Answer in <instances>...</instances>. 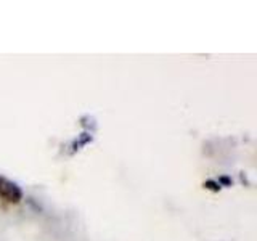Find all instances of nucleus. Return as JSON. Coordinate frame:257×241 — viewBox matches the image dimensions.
<instances>
[{
  "instance_id": "nucleus-3",
  "label": "nucleus",
  "mask_w": 257,
  "mask_h": 241,
  "mask_svg": "<svg viewBox=\"0 0 257 241\" xmlns=\"http://www.w3.org/2000/svg\"><path fill=\"white\" fill-rule=\"evenodd\" d=\"M88 142H92V134H82L79 137V140H76V143H74V147H77V150L82 147V145H85V143H88Z\"/></svg>"
},
{
  "instance_id": "nucleus-1",
  "label": "nucleus",
  "mask_w": 257,
  "mask_h": 241,
  "mask_svg": "<svg viewBox=\"0 0 257 241\" xmlns=\"http://www.w3.org/2000/svg\"><path fill=\"white\" fill-rule=\"evenodd\" d=\"M0 198L5 199L7 203L18 204L23 199V190L20 188L18 183L8 180L7 177L0 175Z\"/></svg>"
},
{
  "instance_id": "nucleus-4",
  "label": "nucleus",
  "mask_w": 257,
  "mask_h": 241,
  "mask_svg": "<svg viewBox=\"0 0 257 241\" xmlns=\"http://www.w3.org/2000/svg\"><path fill=\"white\" fill-rule=\"evenodd\" d=\"M217 183H219L220 187H231L233 182H231V179H230L228 175H220L219 180H217Z\"/></svg>"
},
{
  "instance_id": "nucleus-2",
  "label": "nucleus",
  "mask_w": 257,
  "mask_h": 241,
  "mask_svg": "<svg viewBox=\"0 0 257 241\" xmlns=\"http://www.w3.org/2000/svg\"><path fill=\"white\" fill-rule=\"evenodd\" d=\"M203 187L206 188V190H209V191H214V193H219L220 190H222V187L219 183H217V180H206L204 183H203Z\"/></svg>"
}]
</instances>
